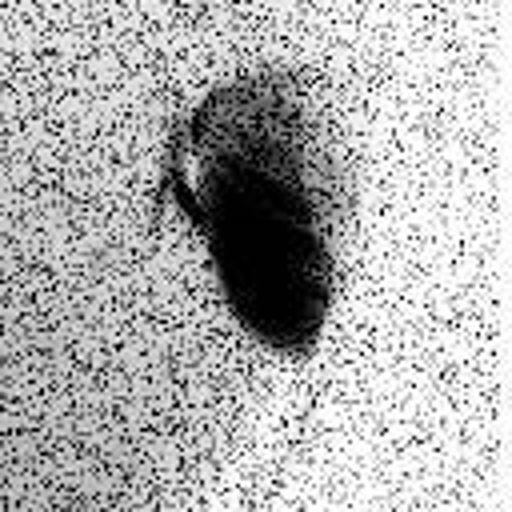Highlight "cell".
Segmentation results:
<instances>
[{"label": "cell", "instance_id": "cell-1", "mask_svg": "<svg viewBox=\"0 0 512 512\" xmlns=\"http://www.w3.org/2000/svg\"><path fill=\"white\" fill-rule=\"evenodd\" d=\"M168 192L204 240L228 312L272 352H308L336 268L296 84L264 72L204 96L176 132Z\"/></svg>", "mask_w": 512, "mask_h": 512}]
</instances>
